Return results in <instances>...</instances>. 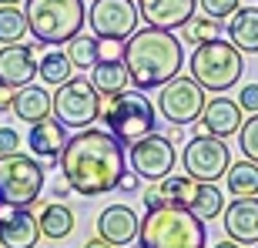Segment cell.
<instances>
[{"instance_id": "obj_13", "label": "cell", "mask_w": 258, "mask_h": 248, "mask_svg": "<svg viewBox=\"0 0 258 248\" xmlns=\"http://www.w3.org/2000/svg\"><path fill=\"white\" fill-rule=\"evenodd\" d=\"M40 241V225L24 205L0 198V245L4 248H34Z\"/></svg>"}, {"instance_id": "obj_17", "label": "cell", "mask_w": 258, "mask_h": 248, "mask_svg": "<svg viewBox=\"0 0 258 248\" xmlns=\"http://www.w3.org/2000/svg\"><path fill=\"white\" fill-rule=\"evenodd\" d=\"M198 0H138V17H144L148 27L178 30L184 20H191Z\"/></svg>"}, {"instance_id": "obj_3", "label": "cell", "mask_w": 258, "mask_h": 248, "mask_svg": "<svg viewBox=\"0 0 258 248\" xmlns=\"http://www.w3.org/2000/svg\"><path fill=\"white\" fill-rule=\"evenodd\" d=\"M205 238H208V225L181 205L148 208L138 225L141 248H205Z\"/></svg>"}, {"instance_id": "obj_40", "label": "cell", "mask_w": 258, "mask_h": 248, "mask_svg": "<svg viewBox=\"0 0 258 248\" xmlns=\"http://www.w3.org/2000/svg\"><path fill=\"white\" fill-rule=\"evenodd\" d=\"M0 7H20V0H0Z\"/></svg>"}, {"instance_id": "obj_14", "label": "cell", "mask_w": 258, "mask_h": 248, "mask_svg": "<svg viewBox=\"0 0 258 248\" xmlns=\"http://www.w3.org/2000/svg\"><path fill=\"white\" fill-rule=\"evenodd\" d=\"M44 44H4L0 50V81L10 87H24L37 77V54Z\"/></svg>"}, {"instance_id": "obj_12", "label": "cell", "mask_w": 258, "mask_h": 248, "mask_svg": "<svg viewBox=\"0 0 258 248\" xmlns=\"http://www.w3.org/2000/svg\"><path fill=\"white\" fill-rule=\"evenodd\" d=\"M138 4L134 0H94L87 7V24L94 37L107 40H124L138 30Z\"/></svg>"}, {"instance_id": "obj_32", "label": "cell", "mask_w": 258, "mask_h": 248, "mask_svg": "<svg viewBox=\"0 0 258 248\" xmlns=\"http://www.w3.org/2000/svg\"><path fill=\"white\" fill-rule=\"evenodd\" d=\"M238 107L245 114H258V84H245L238 91Z\"/></svg>"}, {"instance_id": "obj_6", "label": "cell", "mask_w": 258, "mask_h": 248, "mask_svg": "<svg viewBox=\"0 0 258 248\" xmlns=\"http://www.w3.org/2000/svg\"><path fill=\"white\" fill-rule=\"evenodd\" d=\"M188 67H191V77L205 91H231L241 81V74H245L241 50L225 37L195 44Z\"/></svg>"}, {"instance_id": "obj_25", "label": "cell", "mask_w": 258, "mask_h": 248, "mask_svg": "<svg viewBox=\"0 0 258 248\" xmlns=\"http://www.w3.org/2000/svg\"><path fill=\"white\" fill-rule=\"evenodd\" d=\"M178 34H181L188 44H205V40L221 37V20H211V17H205V14L195 10L191 20H184L181 27H178Z\"/></svg>"}, {"instance_id": "obj_21", "label": "cell", "mask_w": 258, "mask_h": 248, "mask_svg": "<svg viewBox=\"0 0 258 248\" xmlns=\"http://www.w3.org/2000/svg\"><path fill=\"white\" fill-rule=\"evenodd\" d=\"M20 121L37 124L44 117H50V91H44L40 84H24L14 97V107H10Z\"/></svg>"}, {"instance_id": "obj_29", "label": "cell", "mask_w": 258, "mask_h": 248, "mask_svg": "<svg viewBox=\"0 0 258 248\" xmlns=\"http://www.w3.org/2000/svg\"><path fill=\"white\" fill-rule=\"evenodd\" d=\"M238 148L248 161L258 164V114H251L248 121H241L238 128Z\"/></svg>"}, {"instance_id": "obj_30", "label": "cell", "mask_w": 258, "mask_h": 248, "mask_svg": "<svg viewBox=\"0 0 258 248\" xmlns=\"http://www.w3.org/2000/svg\"><path fill=\"white\" fill-rule=\"evenodd\" d=\"M198 7H201V14L211 17V20H228L231 14L241 7V0H198Z\"/></svg>"}, {"instance_id": "obj_20", "label": "cell", "mask_w": 258, "mask_h": 248, "mask_svg": "<svg viewBox=\"0 0 258 248\" xmlns=\"http://www.w3.org/2000/svg\"><path fill=\"white\" fill-rule=\"evenodd\" d=\"M228 40L241 54H258V7H238L228 17Z\"/></svg>"}, {"instance_id": "obj_23", "label": "cell", "mask_w": 258, "mask_h": 248, "mask_svg": "<svg viewBox=\"0 0 258 248\" xmlns=\"http://www.w3.org/2000/svg\"><path fill=\"white\" fill-rule=\"evenodd\" d=\"M91 84L101 91V97L124 91V87L131 84V81H127V67H124V60H97V64L91 67Z\"/></svg>"}, {"instance_id": "obj_31", "label": "cell", "mask_w": 258, "mask_h": 248, "mask_svg": "<svg viewBox=\"0 0 258 248\" xmlns=\"http://www.w3.org/2000/svg\"><path fill=\"white\" fill-rule=\"evenodd\" d=\"M97 60H124V40L97 37Z\"/></svg>"}, {"instance_id": "obj_2", "label": "cell", "mask_w": 258, "mask_h": 248, "mask_svg": "<svg viewBox=\"0 0 258 248\" xmlns=\"http://www.w3.org/2000/svg\"><path fill=\"white\" fill-rule=\"evenodd\" d=\"M124 67L127 81L138 91H154V87H164L171 77L181 74L184 47L174 30H158V27L134 30L124 44Z\"/></svg>"}, {"instance_id": "obj_1", "label": "cell", "mask_w": 258, "mask_h": 248, "mask_svg": "<svg viewBox=\"0 0 258 248\" xmlns=\"http://www.w3.org/2000/svg\"><path fill=\"white\" fill-rule=\"evenodd\" d=\"M57 164L71 191L84 195V198H101L107 191H117V184L127 171L124 144L101 128H84V131L71 134Z\"/></svg>"}, {"instance_id": "obj_36", "label": "cell", "mask_w": 258, "mask_h": 248, "mask_svg": "<svg viewBox=\"0 0 258 248\" xmlns=\"http://www.w3.org/2000/svg\"><path fill=\"white\" fill-rule=\"evenodd\" d=\"M117 188H121V191H134V188H138V174H134V171H124V178H121V184H117Z\"/></svg>"}, {"instance_id": "obj_7", "label": "cell", "mask_w": 258, "mask_h": 248, "mask_svg": "<svg viewBox=\"0 0 258 248\" xmlns=\"http://www.w3.org/2000/svg\"><path fill=\"white\" fill-rule=\"evenodd\" d=\"M50 114L71 131H84L101 117V91L91 77H67L50 94Z\"/></svg>"}, {"instance_id": "obj_8", "label": "cell", "mask_w": 258, "mask_h": 248, "mask_svg": "<svg viewBox=\"0 0 258 248\" xmlns=\"http://www.w3.org/2000/svg\"><path fill=\"white\" fill-rule=\"evenodd\" d=\"M44 191V164L30 154H0V198L30 208Z\"/></svg>"}, {"instance_id": "obj_4", "label": "cell", "mask_w": 258, "mask_h": 248, "mask_svg": "<svg viewBox=\"0 0 258 248\" xmlns=\"http://www.w3.org/2000/svg\"><path fill=\"white\" fill-rule=\"evenodd\" d=\"M30 37H37L47 47H60L74 40L87 24L84 0H27L24 4Z\"/></svg>"}, {"instance_id": "obj_26", "label": "cell", "mask_w": 258, "mask_h": 248, "mask_svg": "<svg viewBox=\"0 0 258 248\" xmlns=\"http://www.w3.org/2000/svg\"><path fill=\"white\" fill-rule=\"evenodd\" d=\"M27 17L17 7H0V44H24L27 37Z\"/></svg>"}, {"instance_id": "obj_24", "label": "cell", "mask_w": 258, "mask_h": 248, "mask_svg": "<svg viewBox=\"0 0 258 248\" xmlns=\"http://www.w3.org/2000/svg\"><path fill=\"white\" fill-rule=\"evenodd\" d=\"M225 184L235 198H255L258 195V164L255 161H231L225 171Z\"/></svg>"}, {"instance_id": "obj_41", "label": "cell", "mask_w": 258, "mask_h": 248, "mask_svg": "<svg viewBox=\"0 0 258 248\" xmlns=\"http://www.w3.org/2000/svg\"><path fill=\"white\" fill-rule=\"evenodd\" d=\"M138 248H141V245H138Z\"/></svg>"}, {"instance_id": "obj_16", "label": "cell", "mask_w": 258, "mask_h": 248, "mask_svg": "<svg viewBox=\"0 0 258 248\" xmlns=\"http://www.w3.org/2000/svg\"><path fill=\"white\" fill-rule=\"evenodd\" d=\"M138 225H141V218L134 215L131 205H107L97 215V235L114 248L138 241Z\"/></svg>"}, {"instance_id": "obj_33", "label": "cell", "mask_w": 258, "mask_h": 248, "mask_svg": "<svg viewBox=\"0 0 258 248\" xmlns=\"http://www.w3.org/2000/svg\"><path fill=\"white\" fill-rule=\"evenodd\" d=\"M20 151V134L14 128H0V154H14Z\"/></svg>"}, {"instance_id": "obj_27", "label": "cell", "mask_w": 258, "mask_h": 248, "mask_svg": "<svg viewBox=\"0 0 258 248\" xmlns=\"http://www.w3.org/2000/svg\"><path fill=\"white\" fill-rule=\"evenodd\" d=\"M37 74L44 77V84L57 87L71 77V60H67V54H60V50H50V54H44V57L37 60Z\"/></svg>"}, {"instance_id": "obj_34", "label": "cell", "mask_w": 258, "mask_h": 248, "mask_svg": "<svg viewBox=\"0 0 258 248\" xmlns=\"http://www.w3.org/2000/svg\"><path fill=\"white\" fill-rule=\"evenodd\" d=\"M14 97H17V87H10L0 81V114H7L10 107H14Z\"/></svg>"}, {"instance_id": "obj_28", "label": "cell", "mask_w": 258, "mask_h": 248, "mask_svg": "<svg viewBox=\"0 0 258 248\" xmlns=\"http://www.w3.org/2000/svg\"><path fill=\"white\" fill-rule=\"evenodd\" d=\"M67 60L71 67H81V71H91L97 64V37H81L77 34L74 40H67Z\"/></svg>"}, {"instance_id": "obj_9", "label": "cell", "mask_w": 258, "mask_h": 248, "mask_svg": "<svg viewBox=\"0 0 258 248\" xmlns=\"http://www.w3.org/2000/svg\"><path fill=\"white\" fill-rule=\"evenodd\" d=\"M181 164H184V174L195 178V181H218L225 178L231 164V151L225 138H215V134H195L191 141L184 144V154H181Z\"/></svg>"}, {"instance_id": "obj_11", "label": "cell", "mask_w": 258, "mask_h": 248, "mask_svg": "<svg viewBox=\"0 0 258 248\" xmlns=\"http://www.w3.org/2000/svg\"><path fill=\"white\" fill-rule=\"evenodd\" d=\"M201 107H205V87L195 77H171L158 94V111L171 128L195 124L201 117Z\"/></svg>"}, {"instance_id": "obj_19", "label": "cell", "mask_w": 258, "mask_h": 248, "mask_svg": "<svg viewBox=\"0 0 258 248\" xmlns=\"http://www.w3.org/2000/svg\"><path fill=\"white\" fill-rule=\"evenodd\" d=\"M225 231L238 245H258V195L255 198H235L221 211Z\"/></svg>"}, {"instance_id": "obj_42", "label": "cell", "mask_w": 258, "mask_h": 248, "mask_svg": "<svg viewBox=\"0 0 258 248\" xmlns=\"http://www.w3.org/2000/svg\"><path fill=\"white\" fill-rule=\"evenodd\" d=\"M255 248H258V245H255Z\"/></svg>"}, {"instance_id": "obj_22", "label": "cell", "mask_w": 258, "mask_h": 248, "mask_svg": "<svg viewBox=\"0 0 258 248\" xmlns=\"http://www.w3.org/2000/svg\"><path fill=\"white\" fill-rule=\"evenodd\" d=\"M37 225H40V235H44V238L60 241L74 231V211L67 208V205H60V201L44 205V211L37 215Z\"/></svg>"}, {"instance_id": "obj_5", "label": "cell", "mask_w": 258, "mask_h": 248, "mask_svg": "<svg viewBox=\"0 0 258 248\" xmlns=\"http://www.w3.org/2000/svg\"><path fill=\"white\" fill-rule=\"evenodd\" d=\"M101 121L121 144H134L138 138L151 134L158 128V111L144 91H117L101 97Z\"/></svg>"}, {"instance_id": "obj_38", "label": "cell", "mask_w": 258, "mask_h": 248, "mask_svg": "<svg viewBox=\"0 0 258 248\" xmlns=\"http://www.w3.org/2000/svg\"><path fill=\"white\" fill-rule=\"evenodd\" d=\"M67 188H71L67 181H64V184H57V188H54V195H57V198H67Z\"/></svg>"}, {"instance_id": "obj_10", "label": "cell", "mask_w": 258, "mask_h": 248, "mask_svg": "<svg viewBox=\"0 0 258 248\" xmlns=\"http://www.w3.org/2000/svg\"><path fill=\"white\" fill-rule=\"evenodd\" d=\"M174 161H178V151H174V141L168 134H144L138 141L131 144V151H127V164H131V171L144 181H161L168 174L174 171Z\"/></svg>"}, {"instance_id": "obj_35", "label": "cell", "mask_w": 258, "mask_h": 248, "mask_svg": "<svg viewBox=\"0 0 258 248\" xmlns=\"http://www.w3.org/2000/svg\"><path fill=\"white\" fill-rule=\"evenodd\" d=\"M141 201H144V208H161V205H168V201H164V195H161V188H148Z\"/></svg>"}, {"instance_id": "obj_37", "label": "cell", "mask_w": 258, "mask_h": 248, "mask_svg": "<svg viewBox=\"0 0 258 248\" xmlns=\"http://www.w3.org/2000/svg\"><path fill=\"white\" fill-rule=\"evenodd\" d=\"M84 248H114V245H107L101 235H94V238H87V241H84Z\"/></svg>"}, {"instance_id": "obj_15", "label": "cell", "mask_w": 258, "mask_h": 248, "mask_svg": "<svg viewBox=\"0 0 258 248\" xmlns=\"http://www.w3.org/2000/svg\"><path fill=\"white\" fill-rule=\"evenodd\" d=\"M245 111L238 107V101H231V97H211L205 101L201 107V117H198V134H215V138H231V134H238L241 121H245Z\"/></svg>"}, {"instance_id": "obj_18", "label": "cell", "mask_w": 258, "mask_h": 248, "mask_svg": "<svg viewBox=\"0 0 258 248\" xmlns=\"http://www.w3.org/2000/svg\"><path fill=\"white\" fill-rule=\"evenodd\" d=\"M27 144H30V151H34V158L44 161V168H50V164L60 161V151H64V144H67V128L57 117H44V121L30 124Z\"/></svg>"}, {"instance_id": "obj_39", "label": "cell", "mask_w": 258, "mask_h": 248, "mask_svg": "<svg viewBox=\"0 0 258 248\" xmlns=\"http://www.w3.org/2000/svg\"><path fill=\"white\" fill-rule=\"evenodd\" d=\"M215 248H241V245H238V241H231V238H225V241H218Z\"/></svg>"}]
</instances>
